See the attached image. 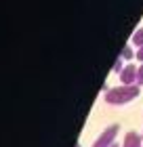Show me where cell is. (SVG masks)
<instances>
[{
    "label": "cell",
    "mask_w": 143,
    "mask_h": 147,
    "mask_svg": "<svg viewBox=\"0 0 143 147\" xmlns=\"http://www.w3.org/2000/svg\"><path fill=\"white\" fill-rule=\"evenodd\" d=\"M131 42L137 46V49H141V46H143V25H141V28L133 34V40H131Z\"/></svg>",
    "instance_id": "cell-6"
},
{
    "label": "cell",
    "mask_w": 143,
    "mask_h": 147,
    "mask_svg": "<svg viewBox=\"0 0 143 147\" xmlns=\"http://www.w3.org/2000/svg\"><path fill=\"white\" fill-rule=\"evenodd\" d=\"M118 132H120V126H118V124L107 126V128L97 137V141L93 143V147H112L114 141H116V135H118Z\"/></svg>",
    "instance_id": "cell-2"
},
{
    "label": "cell",
    "mask_w": 143,
    "mask_h": 147,
    "mask_svg": "<svg viewBox=\"0 0 143 147\" xmlns=\"http://www.w3.org/2000/svg\"><path fill=\"white\" fill-rule=\"evenodd\" d=\"M120 82L124 86L137 84V65H133V61L128 65H124V69H122V74H120Z\"/></svg>",
    "instance_id": "cell-3"
},
{
    "label": "cell",
    "mask_w": 143,
    "mask_h": 147,
    "mask_svg": "<svg viewBox=\"0 0 143 147\" xmlns=\"http://www.w3.org/2000/svg\"><path fill=\"white\" fill-rule=\"evenodd\" d=\"M135 53H133V44H124L120 51V59H124V61H133Z\"/></svg>",
    "instance_id": "cell-5"
},
{
    "label": "cell",
    "mask_w": 143,
    "mask_h": 147,
    "mask_svg": "<svg viewBox=\"0 0 143 147\" xmlns=\"http://www.w3.org/2000/svg\"><path fill=\"white\" fill-rule=\"evenodd\" d=\"M139 92H141V86H137V84H133V86L120 84V86H114V88L105 90L103 99L107 105H126V103L135 101L139 97Z\"/></svg>",
    "instance_id": "cell-1"
},
{
    "label": "cell",
    "mask_w": 143,
    "mask_h": 147,
    "mask_svg": "<svg viewBox=\"0 0 143 147\" xmlns=\"http://www.w3.org/2000/svg\"><path fill=\"white\" fill-rule=\"evenodd\" d=\"M137 86H143V63L137 67Z\"/></svg>",
    "instance_id": "cell-8"
},
{
    "label": "cell",
    "mask_w": 143,
    "mask_h": 147,
    "mask_svg": "<svg viewBox=\"0 0 143 147\" xmlns=\"http://www.w3.org/2000/svg\"><path fill=\"white\" fill-rule=\"evenodd\" d=\"M122 63H124V59H120V57H118V59L114 61V65H112V71L120 76V74H122V69H124V65H122Z\"/></svg>",
    "instance_id": "cell-7"
},
{
    "label": "cell",
    "mask_w": 143,
    "mask_h": 147,
    "mask_svg": "<svg viewBox=\"0 0 143 147\" xmlns=\"http://www.w3.org/2000/svg\"><path fill=\"white\" fill-rule=\"evenodd\" d=\"M122 147H143V139L139 132H126V137H124V143H122Z\"/></svg>",
    "instance_id": "cell-4"
},
{
    "label": "cell",
    "mask_w": 143,
    "mask_h": 147,
    "mask_svg": "<svg viewBox=\"0 0 143 147\" xmlns=\"http://www.w3.org/2000/svg\"><path fill=\"white\" fill-rule=\"evenodd\" d=\"M112 147H122V145H118V143H114V145H112Z\"/></svg>",
    "instance_id": "cell-10"
},
{
    "label": "cell",
    "mask_w": 143,
    "mask_h": 147,
    "mask_svg": "<svg viewBox=\"0 0 143 147\" xmlns=\"http://www.w3.org/2000/svg\"><path fill=\"white\" fill-rule=\"evenodd\" d=\"M76 147H82V145H80V143H78V145H76Z\"/></svg>",
    "instance_id": "cell-11"
},
{
    "label": "cell",
    "mask_w": 143,
    "mask_h": 147,
    "mask_svg": "<svg viewBox=\"0 0 143 147\" xmlns=\"http://www.w3.org/2000/svg\"><path fill=\"white\" fill-rule=\"evenodd\" d=\"M135 59H137L139 63H143V46H141V49H137V51H135Z\"/></svg>",
    "instance_id": "cell-9"
},
{
    "label": "cell",
    "mask_w": 143,
    "mask_h": 147,
    "mask_svg": "<svg viewBox=\"0 0 143 147\" xmlns=\"http://www.w3.org/2000/svg\"><path fill=\"white\" fill-rule=\"evenodd\" d=\"M141 139H143V132H141Z\"/></svg>",
    "instance_id": "cell-12"
}]
</instances>
